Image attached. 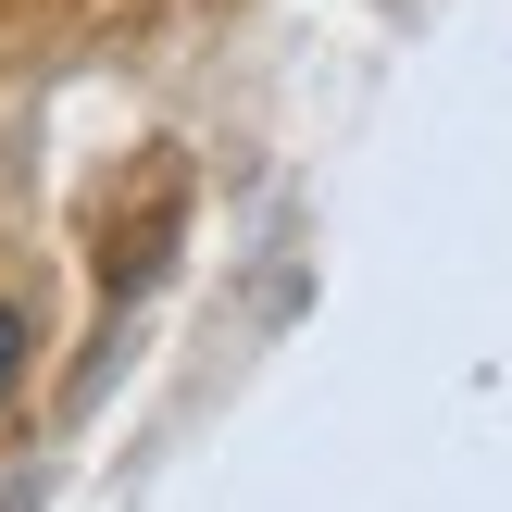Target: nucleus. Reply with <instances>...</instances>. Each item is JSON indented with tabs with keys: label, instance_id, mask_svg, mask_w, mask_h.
I'll return each mask as SVG.
<instances>
[{
	"label": "nucleus",
	"instance_id": "nucleus-1",
	"mask_svg": "<svg viewBox=\"0 0 512 512\" xmlns=\"http://www.w3.org/2000/svg\"><path fill=\"white\" fill-rule=\"evenodd\" d=\"M13 375H25V313L0 300V388H13Z\"/></svg>",
	"mask_w": 512,
	"mask_h": 512
}]
</instances>
